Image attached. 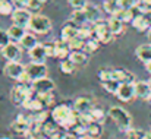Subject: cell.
<instances>
[{"instance_id": "cell-48", "label": "cell", "mask_w": 151, "mask_h": 139, "mask_svg": "<svg viewBox=\"0 0 151 139\" xmlns=\"http://www.w3.org/2000/svg\"><path fill=\"white\" fill-rule=\"evenodd\" d=\"M79 139H91V138H88V136H82V138H79Z\"/></svg>"}, {"instance_id": "cell-50", "label": "cell", "mask_w": 151, "mask_h": 139, "mask_svg": "<svg viewBox=\"0 0 151 139\" xmlns=\"http://www.w3.org/2000/svg\"><path fill=\"white\" fill-rule=\"evenodd\" d=\"M148 82H150V85H151V78H150V81H148Z\"/></svg>"}, {"instance_id": "cell-46", "label": "cell", "mask_w": 151, "mask_h": 139, "mask_svg": "<svg viewBox=\"0 0 151 139\" xmlns=\"http://www.w3.org/2000/svg\"><path fill=\"white\" fill-rule=\"evenodd\" d=\"M145 69H147V72L151 75V62H148V63H145Z\"/></svg>"}, {"instance_id": "cell-26", "label": "cell", "mask_w": 151, "mask_h": 139, "mask_svg": "<svg viewBox=\"0 0 151 139\" xmlns=\"http://www.w3.org/2000/svg\"><path fill=\"white\" fill-rule=\"evenodd\" d=\"M37 44H38V40H37V37H35L34 34H31V32H27V34L22 37V40L19 41V46L22 47L24 50H27V51H29L31 48H34Z\"/></svg>"}, {"instance_id": "cell-4", "label": "cell", "mask_w": 151, "mask_h": 139, "mask_svg": "<svg viewBox=\"0 0 151 139\" xmlns=\"http://www.w3.org/2000/svg\"><path fill=\"white\" fill-rule=\"evenodd\" d=\"M32 92H34V91H32L31 85L18 82V84L10 90V101H12L15 105H22L28 98H31Z\"/></svg>"}, {"instance_id": "cell-44", "label": "cell", "mask_w": 151, "mask_h": 139, "mask_svg": "<svg viewBox=\"0 0 151 139\" xmlns=\"http://www.w3.org/2000/svg\"><path fill=\"white\" fill-rule=\"evenodd\" d=\"M12 1L18 7H28V4H29V0H12Z\"/></svg>"}, {"instance_id": "cell-16", "label": "cell", "mask_w": 151, "mask_h": 139, "mask_svg": "<svg viewBox=\"0 0 151 139\" xmlns=\"http://www.w3.org/2000/svg\"><path fill=\"white\" fill-rule=\"evenodd\" d=\"M132 27H134L137 31H139V32L148 31V29L151 28V19L148 18V15H145V13H139V15H137V16L134 18V21H132Z\"/></svg>"}, {"instance_id": "cell-32", "label": "cell", "mask_w": 151, "mask_h": 139, "mask_svg": "<svg viewBox=\"0 0 151 139\" xmlns=\"http://www.w3.org/2000/svg\"><path fill=\"white\" fill-rule=\"evenodd\" d=\"M103 6H104V10H106L107 13H110V16L116 15V12L120 9V6H119L117 0H106Z\"/></svg>"}, {"instance_id": "cell-39", "label": "cell", "mask_w": 151, "mask_h": 139, "mask_svg": "<svg viewBox=\"0 0 151 139\" xmlns=\"http://www.w3.org/2000/svg\"><path fill=\"white\" fill-rule=\"evenodd\" d=\"M68 3H69V6L73 9V10H78V9H84L88 3H87V0H68Z\"/></svg>"}, {"instance_id": "cell-28", "label": "cell", "mask_w": 151, "mask_h": 139, "mask_svg": "<svg viewBox=\"0 0 151 139\" xmlns=\"http://www.w3.org/2000/svg\"><path fill=\"white\" fill-rule=\"evenodd\" d=\"M70 21L75 22L78 27H84L88 19H87V15H85V10L84 9H78V10H73L72 15H70Z\"/></svg>"}, {"instance_id": "cell-31", "label": "cell", "mask_w": 151, "mask_h": 139, "mask_svg": "<svg viewBox=\"0 0 151 139\" xmlns=\"http://www.w3.org/2000/svg\"><path fill=\"white\" fill-rule=\"evenodd\" d=\"M75 63L70 60V59H65V60H62L60 62V70L63 72V73H66V75H70V73H73L75 72Z\"/></svg>"}, {"instance_id": "cell-49", "label": "cell", "mask_w": 151, "mask_h": 139, "mask_svg": "<svg viewBox=\"0 0 151 139\" xmlns=\"http://www.w3.org/2000/svg\"><path fill=\"white\" fill-rule=\"evenodd\" d=\"M0 139H10V138H0Z\"/></svg>"}, {"instance_id": "cell-45", "label": "cell", "mask_w": 151, "mask_h": 139, "mask_svg": "<svg viewBox=\"0 0 151 139\" xmlns=\"http://www.w3.org/2000/svg\"><path fill=\"white\" fill-rule=\"evenodd\" d=\"M62 139H79V136L70 130V132H66V133H63V135H62Z\"/></svg>"}, {"instance_id": "cell-37", "label": "cell", "mask_w": 151, "mask_h": 139, "mask_svg": "<svg viewBox=\"0 0 151 139\" xmlns=\"http://www.w3.org/2000/svg\"><path fill=\"white\" fill-rule=\"evenodd\" d=\"M111 70L113 69H110V67H101L100 70H99V78H100L101 82L111 79Z\"/></svg>"}, {"instance_id": "cell-18", "label": "cell", "mask_w": 151, "mask_h": 139, "mask_svg": "<svg viewBox=\"0 0 151 139\" xmlns=\"http://www.w3.org/2000/svg\"><path fill=\"white\" fill-rule=\"evenodd\" d=\"M111 79L117 81L119 84L123 82H135V75L125 70V69H113L111 70Z\"/></svg>"}, {"instance_id": "cell-25", "label": "cell", "mask_w": 151, "mask_h": 139, "mask_svg": "<svg viewBox=\"0 0 151 139\" xmlns=\"http://www.w3.org/2000/svg\"><path fill=\"white\" fill-rule=\"evenodd\" d=\"M135 54L138 57V60H141L142 63H148L151 62V43L150 44H142L135 50Z\"/></svg>"}, {"instance_id": "cell-30", "label": "cell", "mask_w": 151, "mask_h": 139, "mask_svg": "<svg viewBox=\"0 0 151 139\" xmlns=\"http://www.w3.org/2000/svg\"><path fill=\"white\" fill-rule=\"evenodd\" d=\"M119 82L117 81H114V79H109V81H103L101 82V87L104 88V91H107V92L110 94H114L117 92V90H119Z\"/></svg>"}, {"instance_id": "cell-24", "label": "cell", "mask_w": 151, "mask_h": 139, "mask_svg": "<svg viewBox=\"0 0 151 139\" xmlns=\"http://www.w3.org/2000/svg\"><path fill=\"white\" fill-rule=\"evenodd\" d=\"M70 51L72 50H70V47H69V44L66 41H63V40L56 41V57L57 59H60V60L68 59L69 54H70Z\"/></svg>"}, {"instance_id": "cell-7", "label": "cell", "mask_w": 151, "mask_h": 139, "mask_svg": "<svg viewBox=\"0 0 151 139\" xmlns=\"http://www.w3.org/2000/svg\"><path fill=\"white\" fill-rule=\"evenodd\" d=\"M31 129H32V122H31L29 116L18 114L16 119L12 122V130L21 136H29Z\"/></svg>"}, {"instance_id": "cell-17", "label": "cell", "mask_w": 151, "mask_h": 139, "mask_svg": "<svg viewBox=\"0 0 151 139\" xmlns=\"http://www.w3.org/2000/svg\"><path fill=\"white\" fill-rule=\"evenodd\" d=\"M79 28H81V27H78L75 22L69 21V22L62 28V40L66 41V43H69L72 38H75V37L79 34Z\"/></svg>"}, {"instance_id": "cell-29", "label": "cell", "mask_w": 151, "mask_h": 139, "mask_svg": "<svg viewBox=\"0 0 151 139\" xmlns=\"http://www.w3.org/2000/svg\"><path fill=\"white\" fill-rule=\"evenodd\" d=\"M15 7H13V1L9 0H0V15L3 16H10L13 13Z\"/></svg>"}, {"instance_id": "cell-27", "label": "cell", "mask_w": 151, "mask_h": 139, "mask_svg": "<svg viewBox=\"0 0 151 139\" xmlns=\"http://www.w3.org/2000/svg\"><path fill=\"white\" fill-rule=\"evenodd\" d=\"M101 133H103V126L101 123H97V122H93L87 126V132H85V136L91 139H100Z\"/></svg>"}, {"instance_id": "cell-33", "label": "cell", "mask_w": 151, "mask_h": 139, "mask_svg": "<svg viewBox=\"0 0 151 139\" xmlns=\"http://www.w3.org/2000/svg\"><path fill=\"white\" fill-rule=\"evenodd\" d=\"M91 116H93L94 122L101 123V125H103V122L106 120V117H109V116H107V113H106L103 108H100V107H94V108L91 110Z\"/></svg>"}, {"instance_id": "cell-14", "label": "cell", "mask_w": 151, "mask_h": 139, "mask_svg": "<svg viewBox=\"0 0 151 139\" xmlns=\"http://www.w3.org/2000/svg\"><path fill=\"white\" fill-rule=\"evenodd\" d=\"M28 54H29L31 62H34V63H46V59L49 57L47 51H46V46L41 43H38L34 48H31L28 51Z\"/></svg>"}, {"instance_id": "cell-3", "label": "cell", "mask_w": 151, "mask_h": 139, "mask_svg": "<svg viewBox=\"0 0 151 139\" xmlns=\"http://www.w3.org/2000/svg\"><path fill=\"white\" fill-rule=\"evenodd\" d=\"M3 72L7 78H10L13 81H18L21 84H31L25 73V66L21 62H7Z\"/></svg>"}, {"instance_id": "cell-8", "label": "cell", "mask_w": 151, "mask_h": 139, "mask_svg": "<svg viewBox=\"0 0 151 139\" xmlns=\"http://www.w3.org/2000/svg\"><path fill=\"white\" fill-rule=\"evenodd\" d=\"M32 13L28 7H16L13 10V13L10 15V19L15 25L24 27V28H29V22H31Z\"/></svg>"}, {"instance_id": "cell-40", "label": "cell", "mask_w": 151, "mask_h": 139, "mask_svg": "<svg viewBox=\"0 0 151 139\" xmlns=\"http://www.w3.org/2000/svg\"><path fill=\"white\" fill-rule=\"evenodd\" d=\"M10 43V38H9V34L7 31H3L0 29V51L3 50V47H6L7 44Z\"/></svg>"}, {"instance_id": "cell-20", "label": "cell", "mask_w": 151, "mask_h": 139, "mask_svg": "<svg viewBox=\"0 0 151 139\" xmlns=\"http://www.w3.org/2000/svg\"><path fill=\"white\" fill-rule=\"evenodd\" d=\"M84 10H85L88 24H96V22H99V21H103V19H101V12L97 6H94V4H87V6L84 7Z\"/></svg>"}, {"instance_id": "cell-1", "label": "cell", "mask_w": 151, "mask_h": 139, "mask_svg": "<svg viewBox=\"0 0 151 139\" xmlns=\"http://www.w3.org/2000/svg\"><path fill=\"white\" fill-rule=\"evenodd\" d=\"M51 119L53 122H56L60 128L66 129V130H70L78 122H79V114L70 108L69 105L66 104H60V105H56L51 111Z\"/></svg>"}, {"instance_id": "cell-43", "label": "cell", "mask_w": 151, "mask_h": 139, "mask_svg": "<svg viewBox=\"0 0 151 139\" xmlns=\"http://www.w3.org/2000/svg\"><path fill=\"white\" fill-rule=\"evenodd\" d=\"M44 3L41 0H29V4H28V9L29 10H38Z\"/></svg>"}, {"instance_id": "cell-2", "label": "cell", "mask_w": 151, "mask_h": 139, "mask_svg": "<svg viewBox=\"0 0 151 139\" xmlns=\"http://www.w3.org/2000/svg\"><path fill=\"white\" fill-rule=\"evenodd\" d=\"M107 116L116 123V126L122 130V132H126L132 128V117L131 114L120 105H113L109 108L107 111Z\"/></svg>"}, {"instance_id": "cell-41", "label": "cell", "mask_w": 151, "mask_h": 139, "mask_svg": "<svg viewBox=\"0 0 151 139\" xmlns=\"http://www.w3.org/2000/svg\"><path fill=\"white\" fill-rule=\"evenodd\" d=\"M46 51H47V56L49 57H56V41H51V43H46Z\"/></svg>"}, {"instance_id": "cell-9", "label": "cell", "mask_w": 151, "mask_h": 139, "mask_svg": "<svg viewBox=\"0 0 151 139\" xmlns=\"http://www.w3.org/2000/svg\"><path fill=\"white\" fill-rule=\"evenodd\" d=\"M25 73H27L29 82H34L37 79H41V78L47 76V66H46V63H34V62H31L29 64L25 66Z\"/></svg>"}, {"instance_id": "cell-13", "label": "cell", "mask_w": 151, "mask_h": 139, "mask_svg": "<svg viewBox=\"0 0 151 139\" xmlns=\"http://www.w3.org/2000/svg\"><path fill=\"white\" fill-rule=\"evenodd\" d=\"M94 102L91 98L88 97H79L76 98L75 104H73V110L78 113V114H87V113H91V110L94 108Z\"/></svg>"}, {"instance_id": "cell-21", "label": "cell", "mask_w": 151, "mask_h": 139, "mask_svg": "<svg viewBox=\"0 0 151 139\" xmlns=\"http://www.w3.org/2000/svg\"><path fill=\"white\" fill-rule=\"evenodd\" d=\"M22 107L27 110V111H31V113H37V111H41L43 108H44V104H43V101L37 97V98H28L24 104H22Z\"/></svg>"}, {"instance_id": "cell-19", "label": "cell", "mask_w": 151, "mask_h": 139, "mask_svg": "<svg viewBox=\"0 0 151 139\" xmlns=\"http://www.w3.org/2000/svg\"><path fill=\"white\" fill-rule=\"evenodd\" d=\"M27 28H24V27H19V25H10L9 28H7V34H9V38H10V41H13V43H19L21 40H22V37L27 34V31H25Z\"/></svg>"}, {"instance_id": "cell-47", "label": "cell", "mask_w": 151, "mask_h": 139, "mask_svg": "<svg viewBox=\"0 0 151 139\" xmlns=\"http://www.w3.org/2000/svg\"><path fill=\"white\" fill-rule=\"evenodd\" d=\"M144 139H151V132H145V136Z\"/></svg>"}, {"instance_id": "cell-34", "label": "cell", "mask_w": 151, "mask_h": 139, "mask_svg": "<svg viewBox=\"0 0 151 139\" xmlns=\"http://www.w3.org/2000/svg\"><path fill=\"white\" fill-rule=\"evenodd\" d=\"M144 136H145V132H144V130H139V129H134V128H131L129 130L125 132L123 139H144Z\"/></svg>"}, {"instance_id": "cell-11", "label": "cell", "mask_w": 151, "mask_h": 139, "mask_svg": "<svg viewBox=\"0 0 151 139\" xmlns=\"http://www.w3.org/2000/svg\"><path fill=\"white\" fill-rule=\"evenodd\" d=\"M0 53L7 62H19L22 57V47L19 46V43L10 41L6 47H3Z\"/></svg>"}, {"instance_id": "cell-36", "label": "cell", "mask_w": 151, "mask_h": 139, "mask_svg": "<svg viewBox=\"0 0 151 139\" xmlns=\"http://www.w3.org/2000/svg\"><path fill=\"white\" fill-rule=\"evenodd\" d=\"M69 47H70V50L73 51V50H84V46H85V40L84 38H81L79 35H76L75 38H72L69 43Z\"/></svg>"}, {"instance_id": "cell-42", "label": "cell", "mask_w": 151, "mask_h": 139, "mask_svg": "<svg viewBox=\"0 0 151 139\" xmlns=\"http://www.w3.org/2000/svg\"><path fill=\"white\" fill-rule=\"evenodd\" d=\"M29 139H50L43 130H31V133H29Z\"/></svg>"}, {"instance_id": "cell-15", "label": "cell", "mask_w": 151, "mask_h": 139, "mask_svg": "<svg viewBox=\"0 0 151 139\" xmlns=\"http://www.w3.org/2000/svg\"><path fill=\"white\" fill-rule=\"evenodd\" d=\"M135 92L137 98H141L144 101L151 100V85L148 81H137L135 82Z\"/></svg>"}, {"instance_id": "cell-12", "label": "cell", "mask_w": 151, "mask_h": 139, "mask_svg": "<svg viewBox=\"0 0 151 139\" xmlns=\"http://www.w3.org/2000/svg\"><path fill=\"white\" fill-rule=\"evenodd\" d=\"M116 97L123 101V102H129L134 98H137V92H135V82H123L119 85V90L116 92Z\"/></svg>"}, {"instance_id": "cell-35", "label": "cell", "mask_w": 151, "mask_h": 139, "mask_svg": "<svg viewBox=\"0 0 151 139\" xmlns=\"http://www.w3.org/2000/svg\"><path fill=\"white\" fill-rule=\"evenodd\" d=\"M99 46H100V41H99V40H96V38H88V40L85 41L84 51H85L87 54H91V53H94V51L99 50Z\"/></svg>"}, {"instance_id": "cell-38", "label": "cell", "mask_w": 151, "mask_h": 139, "mask_svg": "<svg viewBox=\"0 0 151 139\" xmlns=\"http://www.w3.org/2000/svg\"><path fill=\"white\" fill-rule=\"evenodd\" d=\"M41 101H43V104H44V107H49L51 105L53 102H54V95L53 92H49V94H43V95H37Z\"/></svg>"}, {"instance_id": "cell-6", "label": "cell", "mask_w": 151, "mask_h": 139, "mask_svg": "<svg viewBox=\"0 0 151 139\" xmlns=\"http://www.w3.org/2000/svg\"><path fill=\"white\" fill-rule=\"evenodd\" d=\"M93 38L99 40L103 44H107V43H111L113 41L114 34L109 28L107 21H99V22L93 24Z\"/></svg>"}, {"instance_id": "cell-22", "label": "cell", "mask_w": 151, "mask_h": 139, "mask_svg": "<svg viewBox=\"0 0 151 139\" xmlns=\"http://www.w3.org/2000/svg\"><path fill=\"white\" fill-rule=\"evenodd\" d=\"M107 24H109V28L111 29V32L114 34V37H116V35H120V34L125 31V22L120 21V19L116 18V16H110L109 21H107Z\"/></svg>"}, {"instance_id": "cell-5", "label": "cell", "mask_w": 151, "mask_h": 139, "mask_svg": "<svg viewBox=\"0 0 151 139\" xmlns=\"http://www.w3.org/2000/svg\"><path fill=\"white\" fill-rule=\"evenodd\" d=\"M29 29H31L34 34L46 35V34H49L51 31V21L47 16H44V15L35 13V15H32V18H31Z\"/></svg>"}, {"instance_id": "cell-10", "label": "cell", "mask_w": 151, "mask_h": 139, "mask_svg": "<svg viewBox=\"0 0 151 139\" xmlns=\"http://www.w3.org/2000/svg\"><path fill=\"white\" fill-rule=\"evenodd\" d=\"M32 91L37 94V95H43V94H49V92H53V90L56 88L54 85V81L50 79V78H41V79H37L34 82L29 84Z\"/></svg>"}, {"instance_id": "cell-23", "label": "cell", "mask_w": 151, "mask_h": 139, "mask_svg": "<svg viewBox=\"0 0 151 139\" xmlns=\"http://www.w3.org/2000/svg\"><path fill=\"white\" fill-rule=\"evenodd\" d=\"M68 59H70L76 66H84V64L88 63V56H87V53L84 50H73V51H70Z\"/></svg>"}]
</instances>
